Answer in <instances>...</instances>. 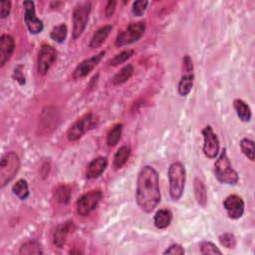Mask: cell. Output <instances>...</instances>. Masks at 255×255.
<instances>
[{
  "label": "cell",
  "instance_id": "8992f818",
  "mask_svg": "<svg viewBox=\"0 0 255 255\" xmlns=\"http://www.w3.org/2000/svg\"><path fill=\"white\" fill-rule=\"evenodd\" d=\"M146 31V23L141 22H136L131 23V24L122 32H120L116 39V46L117 47H123V46H127L130 44H133L137 41L140 40Z\"/></svg>",
  "mask_w": 255,
  "mask_h": 255
},
{
  "label": "cell",
  "instance_id": "cb8c5ba5",
  "mask_svg": "<svg viewBox=\"0 0 255 255\" xmlns=\"http://www.w3.org/2000/svg\"><path fill=\"white\" fill-rule=\"evenodd\" d=\"M71 195H72V192L69 185L60 184L55 191L54 196H55V199L57 202H59L60 204L66 205L69 203V201H70Z\"/></svg>",
  "mask_w": 255,
  "mask_h": 255
},
{
  "label": "cell",
  "instance_id": "8d00e7d4",
  "mask_svg": "<svg viewBox=\"0 0 255 255\" xmlns=\"http://www.w3.org/2000/svg\"><path fill=\"white\" fill-rule=\"evenodd\" d=\"M11 2L10 1H2L0 3V17L2 19L8 17L11 11Z\"/></svg>",
  "mask_w": 255,
  "mask_h": 255
},
{
  "label": "cell",
  "instance_id": "f1b7e54d",
  "mask_svg": "<svg viewBox=\"0 0 255 255\" xmlns=\"http://www.w3.org/2000/svg\"><path fill=\"white\" fill-rule=\"evenodd\" d=\"M240 149L244 156L250 159L251 161H254V155H255V148H254V142L250 138H242L240 142Z\"/></svg>",
  "mask_w": 255,
  "mask_h": 255
},
{
  "label": "cell",
  "instance_id": "3957f363",
  "mask_svg": "<svg viewBox=\"0 0 255 255\" xmlns=\"http://www.w3.org/2000/svg\"><path fill=\"white\" fill-rule=\"evenodd\" d=\"M169 181H170V195L174 200H178L184 191L187 173L183 165L179 161L173 163L169 168Z\"/></svg>",
  "mask_w": 255,
  "mask_h": 255
},
{
  "label": "cell",
  "instance_id": "f546056e",
  "mask_svg": "<svg viewBox=\"0 0 255 255\" xmlns=\"http://www.w3.org/2000/svg\"><path fill=\"white\" fill-rule=\"evenodd\" d=\"M67 34H68V28H67L66 24L62 23V24L53 28L50 36L54 41H56L58 43H63L66 40Z\"/></svg>",
  "mask_w": 255,
  "mask_h": 255
},
{
  "label": "cell",
  "instance_id": "30bf717a",
  "mask_svg": "<svg viewBox=\"0 0 255 255\" xmlns=\"http://www.w3.org/2000/svg\"><path fill=\"white\" fill-rule=\"evenodd\" d=\"M57 60V51L49 45H43L39 50L37 57L38 74L44 76L48 73L51 67Z\"/></svg>",
  "mask_w": 255,
  "mask_h": 255
},
{
  "label": "cell",
  "instance_id": "d4e9b609",
  "mask_svg": "<svg viewBox=\"0 0 255 255\" xmlns=\"http://www.w3.org/2000/svg\"><path fill=\"white\" fill-rule=\"evenodd\" d=\"M134 73V67L133 65L129 64V65H126L125 67H123L121 70L116 74L112 80L113 84L114 85H121V84H124L126 83L133 75Z\"/></svg>",
  "mask_w": 255,
  "mask_h": 255
},
{
  "label": "cell",
  "instance_id": "7c38bea8",
  "mask_svg": "<svg viewBox=\"0 0 255 255\" xmlns=\"http://www.w3.org/2000/svg\"><path fill=\"white\" fill-rule=\"evenodd\" d=\"M24 6V20L25 24L31 34H39L44 29L43 22L36 16L35 4L33 1H24L23 2Z\"/></svg>",
  "mask_w": 255,
  "mask_h": 255
},
{
  "label": "cell",
  "instance_id": "d590c367",
  "mask_svg": "<svg viewBox=\"0 0 255 255\" xmlns=\"http://www.w3.org/2000/svg\"><path fill=\"white\" fill-rule=\"evenodd\" d=\"M164 254H173V255H183L184 249L179 244H172L169 248L164 251Z\"/></svg>",
  "mask_w": 255,
  "mask_h": 255
},
{
  "label": "cell",
  "instance_id": "836d02e7",
  "mask_svg": "<svg viewBox=\"0 0 255 255\" xmlns=\"http://www.w3.org/2000/svg\"><path fill=\"white\" fill-rule=\"evenodd\" d=\"M149 5V1L146 0H138V1H135L133 4V14L137 17H141L146 12Z\"/></svg>",
  "mask_w": 255,
  "mask_h": 255
},
{
  "label": "cell",
  "instance_id": "277c9868",
  "mask_svg": "<svg viewBox=\"0 0 255 255\" xmlns=\"http://www.w3.org/2000/svg\"><path fill=\"white\" fill-rule=\"evenodd\" d=\"M20 170V159L14 152H8L0 160V187L2 189L15 177Z\"/></svg>",
  "mask_w": 255,
  "mask_h": 255
},
{
  "label": "cell",
  "instance_id": "74e56055",
  "mask_svg": "<svg viewBox=\"0 0 255 255\" xmlns=\"http://www.w3.org/2000/svg\"><path fill=\"white\" fill-rule=\"evenodd\" d=\"M116 6H117V1H108L106 8H105V15L107 18H111L116 10Z\"/></svg>",
  "mask_w": 255,
  "mask_h": 255
},
{
  "label": "cell",
  "instance_id": "ba28073f",
  "mask_svg": "<svg viewBox=\"0 0 255 255\" xmlns=\"http://www.w3.org/2000/svg\"><path fill=\"white\" fill-rule=\"evenodd\" d=\"M91 2L78 4L73 11V39H78L84 32L91 13Z\"/></svg>",
  "mask_w": 255,
  "mask_h": 255
},
{
  "label": "cell",
  "instance_id": "9c48e42d",
  "mask_svg": "<svg viewBox=\"0 0 255 255\" xmlns=\"http://www.w3.org/2000/svg\"><path fill=\"white\" fill-rule=\"evenodd\" d=\"M60 121V115L56 108L46 107L40 116L39 119V131L41 135H49L55 129H57Z\"/></svg>",
  "mask_w": 255,
  "mask_h": 255
},
{
  "label": "cell",
  "instance_id": "52a82bcc",
  "mask_svg": "<svg viewBox=\"0 0 255 255\" xmlns=\"http://www.w3.org/2000/svg\"><path fill=\"white\" fill-rule=\"evenodd\" d=\"M102 197H103V194L100 190H94L84 194L77 200L76 203L77 214L80 216H89L93 211L96 210V207L100 203Z\"/></svg>",
  "mask_w": 255,
  "mask_h": 255
},
{
  "label": "cell",
  "instance_id": "484cf974",
  "mask_svg": "<svg viewBox=\"0 0 255 255\" xmlns=\"http://www.w3.org/2000/svg\"><path fill=\"white\" fill-rule=\"evenodd\" d=\"M12 192L21 200L27 199L30 195L28 183L25 179H19L18 181H16V183H14V185L12 187Z\"/></svg>",
  "mask_w": 255,
  "mask_h": 255
},
{
  "label": "cell",
  "instance_id": "d6a6232c",
  "mask_svg": "<svg viewBox=\"0 0 255 255\" xmlns=\"http://www.w3.org/2000/svg\"><path fill=\"white\" fill-rule=\"evenodd\" d=\"M200 247V253L201 254H221V250L218 249V247L210 241H202L199 245Z\"/></svg>",
  "mask_w": 255,
  "mask_h": 255
},
{
  "label": "cell",
  "instance_id": "2e32d148",
  "mask_svg": "<svg viewBox=\"0 0 255 255\" xmlns=\"http://www.w3.org/2000/svg\"><path fill=\"white\" fill-rule=\"evenodd\" d=\"M75 229V224L73 221H66L57 226L54 235H53V243L58 248H63L66 244L68 235L73 233Z\"/></svg>",
  "mask_w": 255,
  "mask_h": 255
},
{
  "label": "cell",
  "instance_id": "83f0119b",
  "mask_svg": "<svg viewBox=\"0 0 255 255\" xmlns=\"http://www.w3.org/2000/svg\"><path fill=\"white\" fill-rule=\"evenodd\" d=\"M19 254H43L42 246L35 240L25 242L20 247Z\"/></svg>",
  "mask_w": 255,
  "mask_h": 255
},
{
  "label": "cell",
  "instance_id": "7a4b0ae2",
  "mask_svg": "<svg viewBox=\"0 0 255 255\" xmlns=\"http://www.w3.org/2000/svg\"><path fill=\"white\" fill-rule=\"evenodd\" d=\"M215 175L217 180L221 183L235 185L238 182L239 177L237 172L231 166L227 157L226 150L223 149L215 164Z\"/></svg>",
  "mask_w": 255,
  "mask_h": 255
},
{
  "label": "cell",
  "instance_id": "e0dca14e",
  "mask_svg": "<svg viewBox=\"0 0 255 255\" xmlns=\"http://www.w3.org/2000/svg\"><path fill=\"white\" fill-rule=\"evenodd\" d=\"M108 158L104 157H99L93 159L89 164L86 172V177L88 179H95L102 176L108 167Z\"/></svg>",
  "mask_w": 255,
  "mask_h": 255
},
{
  "label": "cell",
  "instance_id": "8fae6325",
  "mask_svg": "<svg viewBox=\"0 0 255 255\" xmlns=\"http://www.w3.org/2000/svg\"><path fill=\"white\" fill-rule=\"evenodd\" d=\"M203 136V154L208 158H215L219 153V141L211 126H206L202 130Z\"/></svg>",
  "mask_w": 255,
  "mask_h": 255
},
{
  "label": "cell",
  "instance_id": "5bb4252c",
  "mask_svg": "<svg viewBox=\"0 0 255 255\" xmlns=\"http://www.w3.org/2000/svg\"><path fill=\"white\" fill-rule=\"evenodd\" d=\"M105 54H106L105 51H101L97 55L93 56V57L86 59L83 62H81L76 67V69L73 72V78L75 80H78V79H81V78L88 76V74H90L91 71L94 70V68L101 62V60L103 59Z\"/></svg>",
  "mask_w": 255,
  "mask_h": 255
},
{
  "label": "cell",
  "instance_id": "d6986e66",
  "mask_svg": "<svg viewBox=\"0 0 255 255\" xmlns=\"http://www.w3.org/2000/svg\"><path fill=\"white\" fill-rule=\"evenodd\" d=\"M173 220V214L169 210H159L155 217H154V223L155 226L158 229H165L170 226Z\"/></svg>",
  "mask_w": 255,
  "mask_h": 255
},
{
  "label": "cell",
  "instance_id": "f35d334b",
  "mask_svg": "<svg viewBox=\"0 0 255 255\" xmlns=\"http://www.w3.org/2000/svg\"><path fill=\"white\" fill-rule=\"evenodd\" d=\"M21 69H22V66H18L17 68H15L14 73H13V78H14L17 82H19L20 85H24V84H25V77L23 76Z\"/></svg>",
  "mask_w": 255,
  "mask_h": 255
},
{
  "label": "cell",
  "instance_id": "9a60e30c",
  "mask_svg": "<svg viewBox=\"0 0 255 255\" xmlns=\"http://www.w3.org/2000/svg\"><path fill=\"white\" fill-rule=\"evenodd\" d=\"M15 49V41L11 35L3 34L0 37V67H3L11 58Z\"/></svg>",
  "mask_w": 255,
  "mask_h": 255
},
{
  "label": "cell",
  "instance_id": "4dcf8cb0",
  "mask_svg": "<svg viewBox=\"0 0 255 255\" xmlns=\"http://www.w3.org/2000/svg\"><path fill=\"white\" fill-rule=\"evenodd\" d=\"M218 240L227 249H234L236 246V238L233 234H223L218 237Z\"/></svg>",
  "mask_w": 255,
  "mask_h": 255
},
{
  "label": "cell",
  "instance_id": "5b68a950",
  "mask_svg": "<svg viewBox=\"0 0 255 255\" xmlns=\"http://www.w3.org/2000/svg\"><path fill=\"white\" fill-rule=\"evenodd\" d=\"M98 123V117L94 113H87L78 119L67 132V137L70 142H76Z\"/></svg>",
  "mask_w": 255,
  "mask_h": 255
},
{
  "label": "cell",
  "instance_id": "1f68e13d",
  "mask_svg": "<svg viewBox=\"0 0 255 255\" xmlns=\"http://www.w3.org/2000/svg\"><path fill=\"white\" fill-rule=\"evenodd\" d=\"M134 55V50H131V49H128V50H125L119 54L116 55L110 62V65L111 66H118L120 64H123L125 63L128 59H130L132 56Z\"/></svg>",
  "mask_w": 255,
  "mask_h": 255
},
{
  "label": "cell",
  "instance_id": "6da1fadb",
  "mask_svg": "<svg viewBox=\"0 0 255 255\" xmlns=\"http://www.w3.org/2000/svg\"><path fill=\"white\" fill-rule=\"evenodd\" d=\"M136 199L138 207L147 214H151L160 202L159 178L153 167L146 166L138 173Z\"/></svg>",
  "mask_w": 255,
  "mask_h": 255
},
{
  "label": "cell",
  "instance_id": "e575fe53",
  "mask_svg": "<svg viewBox=\"0 0 255 255\" xmlns=\"http://www.w3.org/2000/svg\"><path fill=\"white\" fill-rule=\"evenodd\" d=\"M182 68L184 73H189L193 74L194 73V64L193 60L190 55H185L182 59Z\"/></svg>",
  "mask_w": 255,
  "mask_h": 255
},
{
  "label": "cell",
  "instance_id": "603a6c76",
  "mask_svg": "<svg viewBox=\"0 0 255 255\" xmlns=\"http://www.w3.org/2000/svg\"><path fill=\"white\" fill-rule=\"evenodd\" d=\"M194 189H195V196L196 199V202L204 207L207 202V192L204 183L199 178H195L194 181Z\"/></svg>",
  "mask_w": 255,
  "mask_h": 255
},
{
  "label": "cell",
  "instance_id": "7402d4cb",
  "mask_svg": "<svg viewBox=\"0 0 255 255\" xmlns=\"http://www.w3.org/2000/svg\"><path fill=\"white\" fill-rule=\"evenodd\" d=\"M131 156V148L129 146H122L114 157V168L116 170L122 169L128 161Z\"/></svg>",
  "mask_w": 255,
  "mask_h": 255
},
{
  "label": "cell",
  "instance_id": "4fadbf2b",
  "mask_svg": "<svg viewBox=\"0 0 255 255\" xmlns=\"http://www.w3.org/2000/svg\"><path fill=\"white\" fill-rule=\"evenodd\" d=\"M223 207L229 218L238 219L244 215L245 203L240 196L236 195H231L224 199Z\"/></svg>",
  "mask_w": 255,
  "mask_h": 255
},
{
  "label": "cell",
  "instance_id": "ac0fdd59",
  "mask_svg": "<svg viewBox=\"0 0 255 255\" xmlns=\"http://www.w3.org/2000/svg\"><path fill=\"white\" fill-rule=\"evenodd\" d=\"M113 27L111 25H106L98 29L94 35H93L91 42H90V47L91 48H98L106 41V39L109 37L110 33L112 32Z\"/></svg>",
  "mask_w": 255,
  "mask_h": 255
},
{
  "label": "cell",
  "instance_id": "44dd1931",
  "mask_svg": "<svg viewBox=\"0 0 255 255\" xmlns=\"http://www.w3.org/2000/svg\"><path fill=\"white\" fill-rule=\"evenodd\" d=\"M194 81H195L194 73L193 74L184 73V75H182L178 83V88H177L178 94L182 97H187L194 87Z\"/></svg>",
  "mask_w": 255,
  "mask_h": 255
},
{
  "label": "cell",
  "instance_id": "ffe728a7",
  "mask_svg": "<svg viewBox=\"0 0 255 255\" xmlns=\"http://www.w3.org/2000/svg\"><path fill=\"white\" fill-rule=\"evenodd\" d=\"M234 107H235V110L236 111L237 117L239 118V120H241L242 122H245V123L250 122L251 117H252L251 110L244 101H242L240 99L235 100Z\"/></svg>",
  "mask_w": 255,
  "mask_h": 255
},
{
  "label": "cell",
  "instance_id": "4316f807",
  "mask_svg": "<svg viewBox=\"0 0 255 255\" xmlns=\"http://www.w3.org/2000/svg\"><path fill=\"white\" fill-rule=\"evenodd\" d=\"M123 133V124L115 125L107 136V144L109 147H115L121 140Z\"/></svg>",
  "mask_w": 255,
  "mask_h": 255
}]
</instances>
